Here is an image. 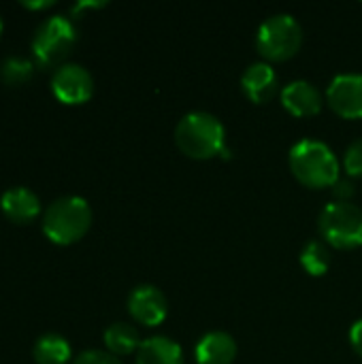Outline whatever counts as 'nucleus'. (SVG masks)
<instances>
[{
    "label": "nucleus",
    "instance_id": "obj_1",
    "mask_svg": "<svg viewBox=\"0 0 362 364\" xmlns=\"http://www.w3.org/2000/svg\"><path fill=\"white\" fill-rule=\"evenodd\" d=\"M288 162L297 181L312 190L333 188L341 179V164L335 151L318 139H301L294 143Z\"/></svg>",
    "mask_w": 362,
    "mask_h": 364
},
{
    "label": "nucleus",
    "instance_id": "obj_2",
    "mask_svg": "<svg viewBox=\"0 0 362 364\" xmlns=\"http://www.w3.org/2000/svg\"><path fill=\"white\" fill-rule=\"evenodd\" d=\"M175 145L192 160H211L226 147V128L207 111H190L175 126Z\"/></svg>",
    "mask_w": 362,
    "mask_h": 364
},
{
    "label": "nucleus",
    "instance_id": "obj_3",
    "mask_svg": "<svg viewBox=\"0 0 362 364\" xmlns=\"http://www.w3.org/2000/svg\"><path fill=\"white\" fill-rule=\"evenodd\" d=\"M92 226V209L83 196L66 194L51 200L43 213V232L55 245L79 241Z\"/></svg>",
    "mask_w": 362,
    "mask_h": 364
},
{
    "label": "nucleus",
    "instance_id": "obj_4",
    "mask_svg": "<svg viewBox=\"0 0 362 364\" xmlns=\"http://www.w3.org/2000/svg\"><path fill=\"white\" fill-rule=\"evenodd\" d=\"M77 43V28L66 15H49L43 19L30 41L32 55L38 66H62Z\"/></svg>",
    "mask_w": 362,
    "mask_h": 364
},
{
    "label": "nucleus",
    "instance_id": "obj_5",
    "mask_svg": "<svg viewBox=\"0 0 362 364\" xmlns=\"http://www.w3.org/2000/svg\"><path fill=\"white\" fill-rule=\"evenodd\" d=\"M303 45V28L290 13L267 17L256 32V47L267 62H286L299 53Z\"/></svg>",
    "mask_w": 362,
    "mask_h": 364
},
{
    "label": "nucleus",
    "instance_id": "obj_6",
    "mask_svg": "<svg viewBox=\"0 0 362 364\" xmlns=\"http://www.w3.org/2000/svg\"><path fill=\"white\" fill-rule=\"evenodd\" d=\"M318 230L326 245L335 250H356L362 245V209L352 203H329L320 211Z\"/></svg>",
    "mask_w": 362,
    "mask_h": 364
},
{
    "label": "nucleus",
    "instance_id": "obj_7",
    "mask_svg": "<svg viewBox=\"0 0 362 364\" xmlns=\"http://www.w3.org/2000/svg\"><path fill=\"white\" fill-rule=\"evenodd\" d=\"M51 92L64 105H83L94 94V79L85 66L64 62L51 75Z\"/></svg>",
    "mask_w": 362,
    "mask_h": 364
},
{
    "label": "nucleus",
    "instance_id": "obj_8",
    "mask_svg": "<svg viewBox=\"0 0 362 364\" xmlns=\"http://www.w3.org/2000/svg\"><path fill=\"white\" fill-rule=\"evenodd\" d=\"M329 107L344 119H362V75H337L326 90Z\"/></svg>",
    "mask_w": 362,
    "mask_h": 364
},
{
    "label": "nucleus",
    "instance_id": "obj_9",
    "mask_svg": "<svg viewBox=\"0 0 362 364\" xmlns=\"http://www.w3.org/2000/svg\"><path fill=\"white\" fill-rule=\"evenodd\" d=\"M128 311L134 322L143 326H158L166 320L169 303L166 296L151 284L137 286L128 296Z\"/></svg>",
    "mask_w": 362,
    "mask_h": 364
},
{
    "label": "nucleus",
    "instance_id": "obj_10",
    "mask_svg": "<svg viewBox=\"0 0 362 364\" xmlns=\"http://www.w3.org/2000/svg\"><path fill=\"white\" fill-rule=\"evenodd\" d=\"M282 105L284 109L294 115V117H312V115H318L322 111V105H324V96L322 92L305 81V79H297V81H290L282 94Z\"/></svg>",
    "mask_w": 362,
    "mask_h": 364
},
{
    "label": "nucleus",
    "instance_id": "obj_11",
    "mask_svg": "<svg viewBox=\"0 0 362 364\" xmlns=\"http://www.w3.org/2000/svg\"><path fill=\"white\" fill-rule=\"evenodd\" d=\"M277 73L269 62H254L241 75V90L256 105L269 102L277 94Z\"/></svg>",
    "mask_w": 362,
    "mask_h": 364
},
{
    "label": "nucleus",
    "instance_id": "obj_12",
    "mask_svg": "<svg viewBox=\"0 0 362 364\" xmlns=\"http://www.w3.org/2000/svg\"><path fill=\"white\" fill-rule=\"evenodd\" d=\"M0 209L6 220H11L15 224H30L41 213V200L30 188L13 186L2 192Z\"/></svg>",
    "mask_w": 362,
    "mask_h": 364
},
{
    "label": "nucleus",
    "instance_id": "obj_13",
    "mask_svg": "<svg viewBox=\"0 0 362 364\" xmlns=\"http://www.w3.org/2000/svg\"><path fill=\"white\" fill-rule=\"evenodd\" d=\"M237 341L224 331H211L196 343L194 356L198 364H233L237 358Z\"/></svg>",
    "mask_w": 362,
    "mask_h": 364
},
{
    "label": "nucleus",
    "instance_id": "obj_14",
    "mask_svg": "<svg viewBox=\"0 0 362 364\" xmlns=\"http://www.w3.org/2000/svg\"><path fill=\"white\" fill-rule=\"evenodd\" d=\"M134 364H183V350L177 341L156 335L141 343Z\"/></svg>",
    "mask_w": 362,
    "mask_h": 364
},
{
    "label": "nucleus",
    "instance_id": "obj_15",
    "mask_svg": "<svg viewBox=\"0 0 362 364\" xmlns=\"http://www.w3.org/2000/svg\"><path fill=\"white\" fill-rule=\"evenodd\" d=\"M102 341L107 346V352L113 356H130L141 348V335L139 328L128 322H113L105 328Z\"/></svg>",
    "mask_w": 362,
    "mask_h": 364
},
{
    "label": "nucleus",
    "instance_id": "obj_16",
    "mask_svg": "<svg viewBox=\"0 0 362 364\" xmlns=\"http://www.w3.org/2000/svg\"><path fill=\"white\" fill-rule=\"evenodd\" d=\"M32 356L36 364H66L73 356V350L66 337L58 333H45L34 341Z\"/></svg>",
    "mask_w": 362,
    "mask_h": 364
},
{
    "label": "nucleus",
    "instance_id": "obj_17",
    "mask_svg": "<svg viewBox=\"0 0 362 364\" xmlns=\"http://www.w3.org/2000/svg\"><path fill=\"white\" fill-rule=\"evenodd\" d=\"M301 267L312 277H322L331 269V252L324 241H309L301 252Z\"/></svg>",
    "mask_w": 362,
    "mask_h": 364
},
{
    "label": "nucleus",
    "instance_id": "obj_18",
    "mask_svg": "<svg viewBox=\"0 0 362 364\" xmlns=\"http://www.w3.org/2000/svg\"><path fill=\"white\" fill-rule=\"evenodd\" d=\"M34 73V64L23 55H6L0 62V79L6 85H21Z\"/></svg>",
    "mask_w": 362,
    "mask_h": 364
},
{
    "label": "nucleus",
    "instance_id": "obj_19",
    "mask_svg": "<svg viewBox=\"0 0 362 364\" xmlns=\"http://www.w3.org/2000/svg\"><path fill=\"white\" fill-rule=\"evenodd\" d=\"M344 168L350 177H362V139L350 143L344 156Z\"/></svg>",
    "mask_w": 362,
    "mask_h": 364
},
{
    "label": "nucleus",
    "instance_id": "obj_20",
    "mask_svg": "<svg viewBox=\"0 0 362 364\" xmlns=\"http://www.w3.org/2000/svg\"><path fill=\"white\" fill-rule=\"evenodd\" d=\"M73 364H122V360L105 350H85L79 356H75Z\"/></svg>",
    "mask_w": 362,
    "mask_h": 364
},
{
    "label": "nucleus",
    "instance_id": "obj_21",
    "mask_svg": "<svg viewBox=\"0 0 362 364\" xmlns=\"http://www.w3.org/2000/svg\"><path fill=\"white\" fill-rule=\"evenodd\" d=\"M333 188H335V196L339 203H350V196L354 194V186L350 179H339Z\"/></svg>",
    "mask_w": 362,
    "mask_h": 364
},
{
    "label": "nucleus",
    "instance_id": "obj_22",
    "mask_svg": "<svg viewBox=\"0 0 362 364\" xmlns=\"http://www.w3.org/2000/svg\"><path fill=\"white\" fill-rule=\"evenodd\" d=\"M350 343H352L354 352L362 358V320L354 322V326L350 328Z\"/></svg>",
    "mask_w": 362,
    "mask_h": 364
},
{
    "label": "nucleus",
    "instance_id": "obj_23",
    "mask_svg": "<svg viewBox=\"0 0 362 364\" xmlns=\"http://www.w3.org/2000/svg\"><path fill=\"white\" fill-rule=\"evenodd\" d=\"M21 4H23V6H28V9H47V6H51L53 2H51V0H41V2H30V0H23Z\"/></svg>",
    "mask_w": 362,
    "mask_h": 364
},
{
    "label": "nucleus",
    "instance_id": "obj_24",
    "mask_svg": "<svg viewBox=\"0 0 362 364\" xmlns=\"http://www.w3.org/2000/svg\"><path fill=\"white\" fill-rule=\"evenodd\" d=\"M0 34H2V19H0Z\"/></svg>",
    "mask_w": 362,
    "mask_h": 364
}]
</instances>
